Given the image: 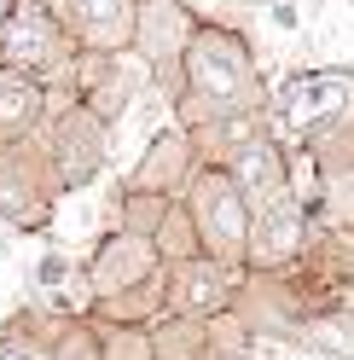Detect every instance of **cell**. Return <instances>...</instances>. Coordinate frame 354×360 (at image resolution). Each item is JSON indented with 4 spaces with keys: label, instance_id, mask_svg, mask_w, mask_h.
I'll return each instance as SVG.
<instances>
[{
    "label": "cell",
    "instance_id": "ac0fdd59",
    "mask_svg": "<svg viewBox=\"0 0 354 360\" xmlns=\"http://www.w3.org/2000/svg\"><path fill=\"white\" fill-rule=\"evenodd\" d=\"M110 360H145V343H134V349H122V343H117V354H110Z\"/></svg>",
    "mask_w": 354,
    "mask_h": 360
},
{
    "label": "cell",
    "instance_id": "52a82bcc",
    "mask_svg": "<svg viewBox=\"0 0 354 360\" xmlns=\"http://www.w3.org/2000/svg\"><path fill=\"white\" fill-rule=\"evenodd\" d=\"M70 12H76L81 41L99 47V53H117V47H128V35H134V6H128V0H70Z\"/></svg>",
    "mask_w": 354,
    "mask_h": 360
},
{
    "label": "cell",
    "instance_id": "4fadbf2b",
    "mask_svg": "<svg viewBox=\"0 0 354 360\" xmlns=\"http://www.w3.org/2000/svg\"><path fill=\"white\" fill-rule=\"evenodd\" d=\"M0 360H47V349H41L35 337L18 331V337H6V343H0Z\"/></svg>",
    "mask_w": 354,
    "mask_h": 360
},
{
    "label": "cell",
    "instance_id": "2e32d148",
    "mask_svg": "<svg viewBox=\"0 0 354 360\" xmlns=\"http://www.w3.org/2000/svg\"><path fill=\"white\" fill-rule=\"evenodd\" d=\"M273 24L279 30H296V6H291V0H273Z\"/></svg>",
    "mask_w": 354,
    "mask_h": 360
},
{
    "label": "cell",
    "instance_id": "8992f818",
    "mask_svg": "<svg viewBox=\"0 0 354 360\" xmlns=\"http://www.w3.org/2000/svg\"><path fill=\"white\" fill-rule=\"evenodd\" d=\"M244 244H250V262H256V267H279V262H291V256L302 250V210H296V204H284V198H279V204H268Z\"/></svg>",
    "mask_w": 354,
    "mask_h": 360
},
{
    "label": "cell",
    "instance_id": "9c48e42d",
    "mask_svg": "<svg viewBox=\"0 0 354 360\" xmlns=\"http://www.w3.org/2000/svg\"><path fill=\"white\" fill-rule=\"evenodd\" d=\"M145 267H151V250H145L140 238H110L105 256H99V267H93V285L99 290H117L122 279H140Z\"/></svg>",
    "mask_w": 354,
    "mask_h": 360
},
{
    "label": "cell",
    "instance_id": "277c9868",
    "mask_svg": "<svg viewBox=\"0 0 354 360\" xmlns=\"http://www.w3.org/2000/svg\"><path fill=\"white\" fill-rule=\"evenodd\" d=\"M348 94V70H320V76H296L291 87L279 94V122L284 128H308V122H320L331 117V110L343 105Z\"/></svg>",
    "mask_w": 354,
    "mask_h": 360
},
{
    "label": "cell",
    "instance_id": "8fae6325",
    "mask_svg": "<svg viewBox=\"0 0 354 360\" xmlns=\"http://www.w3.org/2000/svg\"><path fill=\"white\" fill-rule=\"evenodd\" d=\"M35 110H41V87H35V82H24V76H6V82H0V134L29 128Z\"/></svg>",
    "mask_w": 354,
    "mask_h": 360
},
{
    "label": "cell",
    "instance_id": "6da1fadb",
    "mask_svg": "<svg viewBox=\"0 0 354 360\" xmlns=\"http://www.w3.org/2000/svg\"><path fill=\"white\" fill-rule=\"evenodd\" d=\"M192 82H197V94H209L221 105H244V94L256 87V70H250V58L232 35L204 30L192 47Z\"/></svg>",
    "mask_w": 354,
    "mask_h": 360
},
{
    "label": "cell",
    "instance_id": "30bf717a",
    "mask_svg": "<svg viewBox=\"0 0 354 360\" xmlns=\"http://www.w3.org/2000/svg\"><path fill=\"white\" fill-rule=\"evenodd\" d=\"M181 308H215L227 302V274H221L215 262H186L181 267V297H174Z\"/></svg>",
    "mask_w": 354,
    "mask_h": 360
},
{
    "label": "cell",
    "instance_id": "ba28073f",
    "mask_svg": "<svg viewBox=\"0 0 354 360\" xmlns=\"http://www.w3.org/2000/svg\"><path fill=\"white\" fill-rule=\"evenodd\" d=\"M58 163H64V180H70V186L99 169V122H93V117H81V110H76V117L64 122V134H58Z\"/></svg>",
    "mask_w": 354,
    "mask_h": 360
},
{
    "label": "cell",
    "instance_id": "9a60e30c",
    "mask_svg": "<svg viewBox=\"0 0 354 360\" xmlns=\"http://www.w3.org/2000/svg\"><path fill=\"white\" fill-rule=\"evenodd\" d=\"M64 274H70V262H64V256H47V262H41V285H58Z\"/></svg>",
    "mask_w": 354,
    "mask_h": 360
},
{
    "label": "cell",
    "instance_id": "e0dca14e",
    "mask_svg": "<svg viewBox=\"0 0 354 360\" xmlns=\"http://www.w3.org/2000/svg\"><path fill=\"white\" fill-rule=\"evenodd\" d=\"M64 360H93V349H87V337H81V331L64 343Z\"/></svg>",
    "mask_w": 354,
    "mask_h": 360
},
{
    "label": "cell",
    "instance_id": "5b68a950",
    "mask_svg": "<svg viewBox=\"0 0 354 360\" xmlns=\"http://www.w3.org/2000/svg\"><path fill=\"white\" fill-rule=\"evenodd\" d=\"M232 186L244 192V204H279L284 192V157H279V146L273 140H250L244 151H238V163H232Z\"/></svg>",
    "mask_w": 354,
    "mask_h": 360
},
{
    "label": "cell",
    "instance_id": "7a4b0ae2",
    "mask_svg": "<svg viewBox=\"0 0 354 360\" xmlns=\"http://www.w3.org/2000/svg\"><path fill=\"white\" fill-rule=\"evenodd\" d=\"M197 221H204V238L215 250H238L250 238L244 192L232 186V174H204V186H197Z\"/></svg>",
    "mask_w": 354,
    "mask_h": 360
},
{
    "label": "cell",
    "instance_id": "5bb4252c",
    "mask_svg": "<svg viewBox=\"0 0 354 360\" xmlns=\"http://www.w3.org/2000/svg\"><path fill=\"white\" fill-rule=\"evenodd\" d=\"M163 250H181V256H192V238H186V227H181V221H163Z\"/></svg>",
    "mask_w": 354,
    "mask_h": 360
},
{
    "label": "cell",
    "instance_id": "7c38bea8",
    "mask_svg": "<svg viewBox=\"0 0 354 360\" xmlns=\"http://www.w3.org/2000/svg\"><path fill=\"white\" fill-rule=\"evenodd\" d=\"M308 337H314L325 354L354 360V320H314V326H308Z\"/></svg>",
    "mask_w": 354,
    "mask_h": 360
},
{
    "label": "cell",
    "instance_id": "3957f363",
    "mask_svg": "<svg viewBox=\"0 0 354 360\" xmlns=\"http://www.w3.org/2000/svg\"><path fill=\"white\" fill-rule=\"evenodd\" d=\"M58 24L41 6H18L6 18V30H0V53H6L12 70H47V64L58 58Z\"/></svg>",
    "mask_w": 354,
    "mask_h": 360
}]
</instances>
